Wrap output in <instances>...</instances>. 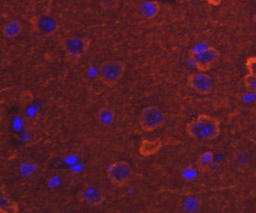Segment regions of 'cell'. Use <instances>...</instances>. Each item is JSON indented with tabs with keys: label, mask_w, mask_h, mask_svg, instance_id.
<instances>
[{
	"label": "cell",
	"mask_w": 256,
	"mask_h": 213,
	"mask_svg": "<svg viewBox=\"0 0 256 213\" xmlns=\"http://www.w3.org/2000/svg\"><path fill=\"white\" fill-rule=\"evenodd\" d=\"M186 132L193 139L203 140H216L221 134V123L216 116L200 114L191 120L186 126Z\"/></svg>",
	"instance_id": "cell-1"
},
{
	"label": "cell",
	"mask_w": 256,
	"mask_h": 213,
	"mask_svg": "<svg viewBox=\"0 0 256 213\" xmlns=\"http://www.w3.org/2000/svg\"><path fill=\"white\" fill-rule=\"evenodd\" d=\"M126 68V64L122 60L104 62L98 69V80L106 87H114L122 81Z\"/></svg>",
	"instance_id": "cell-2"
},
{
	"label": "cell",
	"mask_w": 256,
	"mask_h": 213,
	"mask_svg": "<svg viewBox=\"0 0 256 213\" xmlns=\"http://www.w3.org/2000/svg\"><path fill=\"white\" fill-rule=\"evenodd\" d=\"M138 122L142 130L152 132L165 125L166 118L158 107L148 106L142 110L138 116Z\"/></svg>",
	"instance_id": "cell-3"
},
{
	"label": "cell",
	"mask_w": 256,
	"mask_h": 213,
	"mask_svg": "<svg viewBox=\"0 0 256 213\" xmlns=\"http://www.w3.org/2000/svg\"><path fill=\"white\" fill-rule=\"evenodd\" d=\"M219 50L214 47H208L202 50H190L189 57L193 62L196 68L200 72H207L220 60Z\"/></svg>",
	"instance_id": "cell-4"
},
{
	"label": "cell",
	"mask_w": 256,
	"mask_h": 213,
	"mask_svg": "<svg viewBox=\"0 0 256 213\" xmlns=\"http://www.w3.org/2000/svg\"><path fill=\"white\" fill-rule=\"evenodd\" d=\"M106 174L108 180L113 186L124 187L132 180V168L127 161L118 160L108 166Z\"/></svg>",
	"instance_id": "cell-5"
},
{
	"label": "cell",
	"mask_w": 256,
	"mask_h": 213,
	"mask_svg": "<svg viewBox=\"0 0 256 213\" xmlns=\"http://www.w3.org/2000/svg\"><path fill=\"white\" fill-rule=\"evenodd\" d=\"M20 110L27 126L34 128L40 118V106L34 100V95L26 90L22 92L20 97Z\"/></svg>",
	"instance_id": "cell-6"
},
{
	"label": "cell",
	"mask_w": 256,
	"mask_h": 213,
	"mask_svg": "<svg viewBox=\"0 0 256 213\" xmlns=\"http://www.w3.org/2000/svg\"><path fill=\"white\" fill-rule=\"evenodd\" d=\"M31 26L36 33L50 36L58 31V22L52 15L48 14H41L36 15L30 20Z\"/></svg>",
	"instance_id": "cell-7"
},
{
	"label": "cell",
	"mask_w": 256,
	"mask_h": 213,
	"mask_svg": "<svg viewBox=\"0 0 256 213\" xmlns=\"http://www.w3.org/2000/svg\"><path fill=\"white\" fill-rule=\"evenodd\" d=\"M90 46V40L87 38H68L62 41V48L71 59H80L87 54Z\"/></svg>",
	"instance_id": "cell-8"
},
{
	"label": "cell",
	"mask_w": 256,
	"mask_h": 213,
	"mask_svg": "<svg viewBox=\"0 0 256 213\" xmlns=\"http://www.w3.org/2000/svg\"><path fill=\"white\" fill-rule=\"evenodd\" d=\"M78 198L88 206H99L104 202L106 194L101 187L88 184L81 188Z\"/></svg>",
	"instance_id": "cell-9"
},
{
	"label": "cell",
	"mask_w": 256,
	"mask_h": 213,
	"mask_svg": "<svg viewBox=\"0 0 256 213\" xmlns=\"http://www.w3.org/2000/svg\"><path fill=\"white\" fill-rule=\"evenodd\" d=\"M186 84L192 90L200 95H208L212 90V80L205 72L190 74Z\"/></svg>",
	"instance_id": "cell-10"
},
{
	"label": "cell",
	"mask_w": 256,
	"mask_h": 213,
	"mask_svg": "<svg viewBox=\"0 0 256 213\" xmlns=\"http://www.w3.org/2000/svg\"><path fill=\"white\" fill-rule=\"evenodd\" d=\"M18 212H19V204L10 196L5 186H1L0 187V212L17 213Z\"/></svg>",
	"instance_id": "cell-11"
},
{
	"label": "cell",
	"mask_w": 256,
	"mask_h": 213,
	"mask_svg": "<svg viewBox=\"0 0 256 213\" xmlns=\"http://www.w3.org/2000/svg\"><path fill=\"white\" fill-rule=\"evenodd\" d=\"M160 10V5L158 1L149 0L142 2L140 6V14L144 19H153L158 14Z\"/></svg>",
	"instance_id": "cell-12"
},
{
	"label": "cell",
	"mask_w": 256,
	"mask_h": 213,
	"mask_svg": "<svg viewBox=\"0 0 256 213\" xmlns=\"http://www.w3.org/2000/svg\"><path fill=\"white\" fill-rule=\"evenodd\" d=\"M162 147V142L160 139L155 140H144L140 146V154L144 156H150L158 153Z\"/></svg>",
	"instance_id": "cell-13"
},
{
	"label": "cell",
	"mask_w": 256,
	"mask_h": 213,
	"mask_svg": "<svg viewBox=\"0 0 256 213\" xmlns=\"http://www.w3.org/2000/svg\"><path fill=\"white\" fill-rule=\"evenodd\" d=\"M116 120L115 111L109 107H102L97 113V120L102 126H111Z\"/></svg>",
	"instance_id": "cell-14"
},
{
	"label": "cell",
	"mask_w": 256,
	"mask_h": 213,
	"mask_svg": "<svg viewBox=\"0 0 256 213\" xmlns=\"http://www.w3.org/2000/svg\"><path fill=\"white\" fill-rule=\"evenodd\" d=\"M22 31V26L20 20H12L7 22L2 30V34L6 38H14Z\"/></svg>",
	"instance_id": "cell-15"
},
{
	"label": "cell",
	"mask_w": 256,
	"mask_h": 213,
	"mask_svg": "<svg viewBox=\"0 0 256 213\" xmlns=\"http://www.w3.org/2000/svg\"><path fill=\"white\" fill-rule=\"evenodd\" d=\"M214 161V154L210 151H206L202 154L196 160V168L200 172H206L210 170Z\"/></svg>",
	"instance_id": "cell-16"
},
{
	"label": "cell",
	"mask_w": 256,
	"mask_h": 213,
	"mask_svg": "<svg viewBox=\"0 0 256 213\" xmlns=\"http://www.w3.org/2000/svg\"><path fill=\"white\" fill-rule=\"evenodd\" d=\"M38 168V165L33 160H24L22 163H20L18 168V172L22 177L29 178L36 172Z\"/></svg>",
	"instance_id": "cell-17"
},
{
	"label": "cell",
	"mask_w": 256,
	"mask_h": 213,
	"mask_svg": "<svg viewBox=\"0 0 256 213\" xmlns=\"http://www.w3.org/2000/svg\"><path fill=\"white\" fill-rule=\"evenodd\" d=\"M244 81V86L246 88L247 90H249L250 92L256 94V78L252 76V74H246L243 78Z\"/></svg>",
	"instance_id": "cell-18"
},
{
	"label": "cell",
	"mask_w": 256,
	"mask_h": 213,
	"mask_svg": "<svg viewBox=\"0 0 256 213\" xmlns=\"http://www.w3.org/2000/svg\"><path fill=\"white\" fill-rule=\"evenodd\" d=\"M99 3L100 6L106 10H116L120 6V0H99Z\"/></svg>",
	"instance_id": "cell-19"
},
{
	"label": "cell",
	"mask_w": 256,
	"mask_h": 213,
	"mask_svg": "<svg viewBox=\"0 0 256 213\" xmlns=\"http://www.w3.org/2000/svg\"><path fill=\"white\" fill-rule=\"evenodd\" d=\"M245 66L248 70V74L256 78V56H252L246 60Z\"/></svg>",
	"instance_id": "cell-20"
},
{
	"label": "cell",
	"mask_w": 256,
	"mask_h": 213,
	"mask_svg": "<svg viewBox=\"0 0 256 213\" xmlns=\"http://www.w3.org/2000/svg\"><path fill=\"white\" fill-rule=\"evenodd\" d=\"M204 1H206L210 6L217 7V6H219L222 3V0H204Z\"/></svg>",
	"instance_id": "cell-21"
},
{
	"label": "cell",
	"mask_w": 256,
	"mask_h": 213,
	"mask_svg": "<svg viewBox=\"0 0 256 213\" xmlns=\"http://www.w3.org/2000/svg\"><path fill=\"white\" fill-rule=\"evenodd\" d=\"M254 22H256V15H254Z\"/></svg>",
	"instance_id": "cell-22"
},
{
	"label": "cell",
	"mask_w": 256,
	"mask_h": 213,
	"mask_svg": "<svg viewBox=\"0 0 256 213\" xmlns=\"http://www.w3.org/2000/svg\"><path fill=\"white\" fill-rule=\"evenodd\" d=\"M244 1H248V0H244Z\"/></svg>",
	"instance_id": "cell-23"
},
{
	"label": "cell",
	"mask_w": 256,
	"mask_h": 213,
	"mask_svg": "<svg viewBox=\"0 0 256 213\" xmlns=\"http://www.w3.org/2000/svg\"></svg>",
	"instance_id": "cell-24"
}]
</instances>
